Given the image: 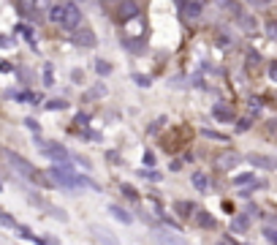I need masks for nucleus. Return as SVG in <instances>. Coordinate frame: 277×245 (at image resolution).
<instances>
[{
    "instance_id": "nucleus-1",
    "label": "nucleus",
    "mask_w": 277,
    "mask_h": 245,
    "mask_svg": "<svg viewBox=\"0 0 277 245\" xmlns=\"http://www.w3.org/2000/svg\"><path fill=\"white\" fill-rule=\"evenodd\" d=\"M0 155H3L6 161H9L11 167L19 172V175H25V177H30V180H38V175L33 172V167H30V164H27V161H25V158H22V155L11 153V150H0Z\"/></svg>"
},
{
    "instance_id": "nucleus-2",
    "label": "nucleus",
    "mask_w": 277,
    "mask_h": 245,
    "mask_svg": "<svg viewBox=\"0 0 277 245\" xmlns=\"http://www.w3.org/2000/svg\"><path fill=\"white\" fill-rule=\"evenodd\" d=\"M63 6H66V11H63V22H60V25L68 28V30H76L79 22H82V11H79V6L76 3H63Z\"/></svg>"
},
{
    "instance_id": "nucleus-3",
    "label": "nucleus",
    "mask_w": 277,
    "mask_h": 245,
    "mask_svg": "<svg viewBox=\"0 0 277 245\" xmlns=\"http://www.w3.org/2000/svg\"><path fill=\"white\" fill-rule=\"evenodd\" d=\"M41 153H44L46 158H52V161H57V164L68 158V150L60 147V145H54V142H46V145H41Z\"/></svg>"
},
{
    "instance_id": "nucleus-4",
    "label": "nucleus",
    "mask_w": 277,
    "mask_h": 245,
    "mask_svg": "<svg viewBox=\"0 0 277 245\" xmlns=\"http://www.w3.org/2000/svg\"><path fill=\"white\" fill-rule=\"evenodd\" d=\"M248 161L253 164V167H261V169H277V158L272 155H261V153H250Z\"/></svg>"
},
{
    "instance_id": "nucleus-5",
    "label": "nucleus",
    "mask_w": 277,
    "mask_h": 245,
    "mask_svg": "<svg viewBox=\"0 0 277 245\" xmlns=\"http://www.w3.org/2000/svg\"><path fill=\"white\" fill-rule=\"evenodd\" d=\"M212 117H215V120H220V123H234V112H231V109H226L223 104H215V106H212Z\"/></svg>"
},
{
    "instance_id": "nucleus-6",
    "label": "nucleus",
    "mask_w": 277,
    "mask_h": 245,
    "mask_svg": "<svg viewBox=\"0 0 277 245\" xmlns=\"http://www.w3.org/2000/svg\"><path fill=\"white\" fill-rule=\"evenodd\" d=\"M250 224H253V221H250V215H248V212H239V215H234V221H231V229H234V232H248V229H250Z\"/></svg>"
},
{
    "instance_id": "nucleus-7",
    "label": "nucleus",
    "mask_w": 277,
    "mask_h": 245,
    "mask_svg": "<svg viewBox=\"0 0 277 245\" xmlns=\"http://www.w3.org/2000/svg\"><path fill=\"white\" fill-rule=\"evenodd\" d=\"M120 17H122V19H133V17H139V6L133 3V0H125V3L120 6Z\"/></svg>"
},
{
    "instance_id": "nucleus-8",
    "label": "nucleus",
    "mask_w": 277,
    "mask_h": 245,
    "mask_svg": "<svg viewBox=\"0 0 277 245\" xmlns=\"http://www.w3.org/2000/svg\"><path fill=\"white\" fill-rule=\"evenodd\" d=\"M236 161H239V155H236V153H223V155H218V167H220V169H231V167H236Z\"/></svg>"
},
{
    "instance_id": "nucleus-9",
    "label": "nucleus",
    "mask_w": 277,
    "mask_h": 245,
    "mask_svg": "<svg viewBox=\"0 0 277 245\" xmlns=\"http://www.w3.org/2000/svg\"><path fill=\"white\" fill-rule=\"evenodd\" d=\"M109 212H112V215L120 221V224H131V215H128V212H125L122 207H114V204H112V207H109Z\"/></svg>"
},
{
    "instance_id": "nucleus-10",
    "label": "nucleus",
    "mask_w": 277,
    "mask_h": 245,
    "mask_svg": "<svg viewBox=\"0 0 277 245\" xmlns=\"http://www.w3.org/2000/svg\"><path fill=\"white\" fill-rule=\"evenodd\" d=\"M182 9H185V17H191V19H196L201 14V6L199 3H185Z\"/></svg>"
},
{
    "instance_id": "nucleus-11",
    "label": "nucleus",
    "mask_w": 277,
    "mask_h": 245,
    "mask_svg": "<svg viewBox=\"0 0 277 245\" xmlns=\"http://www.w3.org/2000/svg\"><path fill=\"white\" fill-rule=\"evenodd\" d=\"M193 185L199 188V191H207V188H209V183H207V175H201V172H196V175H193Z\"/></svg>"
},
{
    "instance_id": "nucleus-12",
    "label": "nucleus",
    "mask_w": 277,
    "mask_h": 245,
    "mask_svg": "<svg viewBox=\"0 0 277 245\" xmlns=\"http://www.w3.org/2000/svg\"><path fill=\"white\" fill-rule=\"evenodd\" d=\"M63 11H66V6H52V11H49V19L54 22V25H60V22H63Z\"/></svg>"
},
{
    "instance_id": "nucleus-13",
    "label": "nucleus",
    "mask_w": 277,
    "mask_h": 245,
    "mask_svg": "<svg viewBox=\"0 0 277 245\" xmlns=\"http://www.w3.org/2000/svg\"><path fill=\"white\" fill-rule=\"evenodd\" d=\"M193 204H188V202H177V212H179V215L182 218H188V215H193Z\"/></svg>"
},
{
    "instance_id": "nucleus-14",
    "label": "nucleus",
    "mask_w": 277,
    "mask_h": 245,
    "mask_svg": "<svg viewBox=\"0 0 277 245\" xmlns=\"http://www.w3.org/2000/svg\"><path fill=\"white\" fill-rule=\"evenodd\" d=\"M250 183H256L250 172H244V175H236V177H234V185H250Z\"/></svg>"
},
{
    "instance_id": "nucleus-15",
    "label": "nucleus",
    "mask_w": 277,
    "mask_h": 245,
    "mask_svg": "<svg viewBox=\"0 0 277 245\" xmlns=\"http://www.w3.org/2000/svg\"><path fill=\"white\" fill-rule=\"evenodd\" d=\"M196 218H199V224H201L204 229H212V226H215V218H212V215H207V212H199Z\"/></svg>"
},
{
    "instance_id": "nucleus-16",
    "label": "nucleus",
    "mask_w": 277,
    "mask_h": 245,
    "mask_svg": "<svg viewBox=\"0 0 277 245\" xmlns=\"http://www.w3.org/2000/svg\"><path fill=\"white\" fill-rule=\"evenodd\" d=\"M201 133H204V137H207V139H218V142H228V137H226V133H218V131H212V128H204Z\"/></svg>"
},
{
    "instance_id": "nucleus-17",
    "label": "nucleus",
    "mask_w": 277,
    "mask_h": 245,
    "mask_svg": "<svg viewBox=\"0 0 277 245\" xmlns=\"http://www.w3.org/2000/svg\"><path fill=\"white\" fill-rule=\"evenodd\" d=\"M76 41H79V44L84 41V44H90V46H93V44H96V38H93L90 30H84V33H79V36H76Z\"/></svg>"
},
{
    "instance_id": "nucleus-18",
    "label": "nucleus",
    "mask_w": 277,
    "mask_h": 245,
    "mask_svg": "<svg viewBox=\"0 0 277 245\" xmlns=\"http://www.w3.org/2000/svg\"><path fill=\"white\" fill-rule=\"evenodd\" d=\"M96 68H98V74H109V71H112V66H109V63H104V60H98Z\"/></svg>"
},
{
    "instance_id": "nucleus-19",
    "label": "nucleus",
    "mask_w": 277,
    "mask_h": 245,
    "mask_svg": "<svg viewBox=\"0 0 277 245\" xmlns=\"http://www.w3.org/2000/svg\"><path fill=\"white\" fill-rule=\"evenodd\" d=\"M66 106H68V104H66V101H60V98H57V101H49V104H46V109H66Z\"/></svg>"
},
{
    "instance_id": "nucleus-20",
    "label": "nucleus",
    "mask_w": 277,
    "mask_h": 245,
    "mask_svg": "<svg viewBox=\"0 0 277 245\" xmlns=\"http://www.w3.org/2000/svg\"><path fill=\"white\" fill-rule=\"evenodd\" d=\"M264 237L269 242H277V229H264Z\"/></svg>"
},
{
    "instance_id": "nucleus-21",
    "label": "nucleus",
    "mask_w": 277,
    "mask_h": 245,
    "mask_svg": "<svg viewBox=\"0 0 277 245\" xmlns=\"http://www.w3.org/2000/svg\"><path fill=\"white\" fill-rule=\"evenodd\" d=\"M44 82H46V85H52V82H54V79H52V68H46V71H44Z\"/></svg>"
},
{
    "instance_id": "nucleus-22",
    "label": "nucleus",
    "mask_w": 277,
    "mask_h": 245,
    "mask_svg": "<svg viewBox=\"0 0 277 245\" xmlns=\"http://www.w3.org/2000/svg\"><path fill=\"white\" fill-rule=\"evenodd\" d=\"M144 164H147V167H152V164H155V155H152V153H144Z\"/></svg>"
},
{
    "instance_id": "nucleus-23",
    "label": "nucleus",
    "mask_w": 277,
    "mask_h": 245,
    "mask_svg": "<svg viewBox=\"0 0 277 245\" xmlns=\"http://www.w3.org/2000/svg\"><path fill=\"white\" fill-rule=\"evenodd\" d=\"M3 46L9 49V46H14V41H11V38H0V49H3Z\"/></svg>"
},
{
    "instance_id": "nucleus-24",
    "label": "nucleus",
    "mask_w": 277,
    "mask_h": 245,
    "mask_svg": "<svg viewBox=\"0 0 277 245\" xmlns=\"http://www.w3.org/2000/svg\"><path fill=\"white\" fill-rule=\"evenodd\" d=\"M169 169H171V172H179V169H182V161H171Z\"/></svg>"
},
{
    "instance_id": "nucleus-25",
    "label": "nucleus",
    "mask_w": 277,
    "mask_h": 245,
    "mask_svg": "<svg viewBox=\"0 0 277 245\" xmlns=\"http://www.w3.org/2000/svg\"><path fill=\"white\" fill-rule=\"evenodd\" d=\"M272 76L277 79V63H274V66H272Z\"/></svg>"
}]
</instances>
